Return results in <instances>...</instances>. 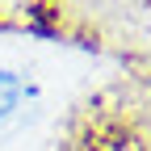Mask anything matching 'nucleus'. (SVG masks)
I'll return each instance as SVG.
<instances>
[{
	"instance_id": "f257e3e1",
	"label": "nucleus",
	"mask_w": 151,
	"mask_h": 151,
	"mask_svg": "<svg viewBox=\"0 0 151 151\" xmlns=\"http://www.w3.org/2000/svg\"><path fill=\"white\" fill-rule=\"evenodd\" d=\"M38 105V80L29 67L0 63V134H9L13 126L25 122V113Z\"/></svg>"
}]
</instances>
